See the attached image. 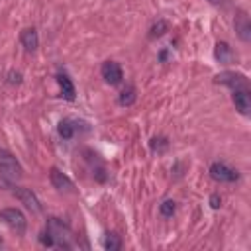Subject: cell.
Instances as JSON below:
<instances>
[{"label":"cell","mask_w":251,"mask_h":251,"mask_svg":"<svg viewBox=\"0 0 251 251\" xmlns=\"http://www.w3.org/2000/svg\"><path fill=\"white\" fill-rule=\"evenodd\" d=\"M57 130H59V136H61L63 140H71V138L75 136V126H73L71 120H61Z\"/></svg>","instance_id":"14"},{"label":"cell","mask_w":251,"mask_h":251,"mask_svg":"<svg viewBox=\"0 0 251 251\" xmlns=\"http://www.w3.org/2000/svg\"><path fill=\"white\" fill-rule=\"evenodd\" d=\"M210 206H212V208H216V210L222 206V198H220V194H212V196H210Z\"/></svg>","instance_id":"20"},{"label":"cell","mask_w":251,"mask_h":251,"mask_svg":"<svg viewBox=\"0 0 251 251\" xmlns=\"http://www.w3.org/2000/svg\"><path fill=\"white\" fill-rule=\"evenodd\" d=\"M20 40H22V45L26 47V51H30V53H34V51L38 49V45H40V40H38V32H36L34 28H26V30L22 32Z\"/></svg>","instance_id":"12"},{"label":"cell","mask_w":251,"mask_h":251,"mask_svg":"<svg viewBox=\"0 0 251 251\" xmlns=\"http://www.w3.org/2000/svg\"><path fill=\"white\" fill-rule=\"evenodd\" d=\"M45 231L51 235L53 239V247H71V241H73V231L67 224H63L59 218H49L47 220V228Z\"/></svg>","instance_id":"1"},{"label":"cell","mask_w":251,"mask_h":251,"mask_svg":"<svg viewBox=\"0 0 251 251\" xmlns=\"http://www.w3.org/2000/svg\"><path fill=\"white\" fill-rule=\"evenodd\" d=\"M102 77L108 84H120L122 79H124V73H122V67L116 61H106L102 65Z\"/></svg>","instance_id":"9"},{"label":"cell","mask_w":251,"mask_h":251,"mask_svg":"<svg viewBox=\"0 0 251 251\" xmlns=\"http://www.w3.org/2000/svg\"><path fill=\"white\" fill-rule=\"evenodd\" d=\"M57 83L61 86V96L65 100H75V84H73V81L65 73H59L57 75Z\"/></svg>","instance_id":"13"},{"label":"cell","mask_w":251,"mask_h":251,"mask_svg":"<svg viewBox=\"0 0 251 251\" xmlns=\"http://www.w3.org/2000/svg\"><path fill=\"white\" fill-rule=\"evenodd\" d=\"M120 245H122V241H120V237H118L116 233H106V235H104V247H106L108 251H118Z\"/></svg>","instance_id":"16"},{"label":"cell","mask_w":251,"mask_h":251,"mask_svg":"<svg viewBox=\"0 0 251 251\" xmlns=\"http://www.w3.org/2000/svg\"><path fill=\"white\" fill-rule=\"evenodd\" d=\"M216 83L224 84V86H230L231 90L247 88V79L241 73H231V71H224V73L216 75Z\"/></svg>","instance_id":"5"},{"label":"cell","mask_w":251,"mask_h":251,"mask_svg":"<svg viewBox=\"0 0 251 251\" xmlns=\"http://www.w3.org/2000/svg\"><path fill=\"white\" fill-rule=\"evenodd\" d=\"M175 210H177V206H175V202H173V200H165V202L159 206V212H161L165 218L173 216V214H175Z\"/></svg>","instance_id":"18"},{"label":"cell","mask_w":251,"mask_h":251,"mask_svg":"<svg viewBox=\"0 0 251 251\" xmlns=\"http://www.w3.org/2000/svg\"><path fill=\"white\" fill-rule=\"evenodd\" d=\"M0 173H2L6 179L10 181H18L24 177V169L22 165L18 163V159L6 151V149H0Z\"/></svg>","instance_id":"2"},{"label":"cell","mask_w":251,"mask_h":251,"mask_svg":"<svg viewBox=\"0 0 251 251\" xmlns=\"http://www.w3.org/2000/svg\"><path fill=\"white\" fill-rule=\"evenodd\" d=\"M14 194H16V198L28 208V210H32L34 214H40L42 212V206H40V200L36 198V194L30 190V188H24V187H16V190H14Z\"/></svg>","instance_id":"6"},{"label":"cell","mask_w":251,"mask_h":251,"mask_svg":"<svg viewBox=\"0 0 251 251\" xmlns=\"http://www.w3.org/2000/svg\"><path fill=\"white\" fill-rule=\"evenodd\" d=\"M210 177L214 179V181H218V183H235L237 179H239V173L235 171V169H231L230 165H226V163H212V167H210Z\"/></svg>","instance_id":"4"},{"label":"cell","mask_w":251,"mask_h":251,"mask_svg":"<svg viewBox=\"0 0 251 251\" xmlns=\"http://www.w3.org/2000/svg\"><path fill=\"white\" fill-rule=\"evenodd\" d=\"M8 83H10V84H20V83H22V75L12 71V73L8 75Z\"/></svg>","instance_id":"19"},{"label":"cell","mask_w":251,"mask_h":251,"mask_svg":"<svg viewBox=\"0 0 251 251\" xmlns=\"http://www.w3.org/2000/svg\"><path fill=\"white\" fill-rule=\"evenodd\" d=\"M4 243V239H2V235H0V245H2Z\"/></svg>","instance_id":"22"},{"label":"cell","mask_w":251,"mask_h":251,"mask_svg":"<svg viewBox=\"0 0 251 251\" xmlns=\"http://www.w3.org/2000/svg\"><path fill=\"white\" fill-rule=\"evenodd\" d=\"M233 104H235V110H239V114L249 116L251 114V96H249V90L247 88L233 90Z\"/></svg>","instance_id":"10"},{"label":"cell","mask_w":251,"mask_h":251,"mask_svg":"<svg viewBox=\"0 0 251 251\" xmlns=\"http://www.w3.org/2000/svg\"><path fill=\"white\" fill-rule=\"evenodd\" d=\"M233 26H235V32H237V36H239L243 42H251V22H249V16H247V12L239 10V12L235 14Z\"/></svg>","instance_id":"8"},{"label":"cell","mask_w":251,"mask_h":251,"mask_svg":"<svg viewBox=\"0 0 251 251\" xmlns=\"http://www.w3.org/2000/svg\"><path fill=\"white\" fill-rule=\"evenodd\" d=\"M167 30H169V24H167L165 20H157V22L151 26V34H149V36H151V38H161Z\"/></svg>","instance_id":"17"},{"label":"cell","mask_w":251,"mask_h":251,"mask_svg":"<svg viewBox=\"0 0 251 251\" xmlns=\"http://www.w3.org/2000/svg\"><path fill=\"white\" fill-rule=\"evenodd\" d=\"M0 220H2L16 235H24L26 233L28 220H26V216L18 208H4V210H0Z\"/></svg>","instance_id":"3"},{"label":"cell","mask_w":251,"mask_h":251,"mask_svg":"<svg viewBox=\"0 0 251 251\" xmlns=\"http://www.w3.org/2000/svg\"><path fill=\"white\" fill-rule=\"evenodd\" d=\"M208 2H210V4H222L224 0H208Z\"/></svg>","instance_id":"21"},{"label":"cell","mask_w":251,"mask_h":251,"mask_svg":"<svg viewBox=\"0 0 251 251\" xmlns=\"http://www.w3.org/2000/svg\"><path fill=\"white\" fill-rule=\"evenodd\" d=\"M136 102V90L134 86H128V88H124L120 92V104L122 106H132Z\"/></svg>","instance_id":"15"},{"label":"cell","mask_w":251,"mask_h":251,"mask_svg":"<svg viewBox=\"0 0 251 251\" xmlns=\"http://www.w3.org/2000/svg\"><path fill=\"white\" fill-rule=\"evenodd\" d=\"M214 57H216L222 65H230V63H233L235 53L231 51V47H230L226 42H218V43H216V49H214Z\"/></svg>","instance_id":"11"},{"label":"cell","mask_w":251,"mask_h":251,"mask_svg":"<svg viewBox=\"0 0 251 251\" xmlns=\"http://www.w3.org/2000/svg\"><path fill=\"white\" fill-rule=\"evenodd\" d=\"M49 179H51V185H53L59 192H73V190H75L73 181H71L65 173H61L57 167H51V171H49Z\"/></svg>","instance_id":"7"}]
</instances>
